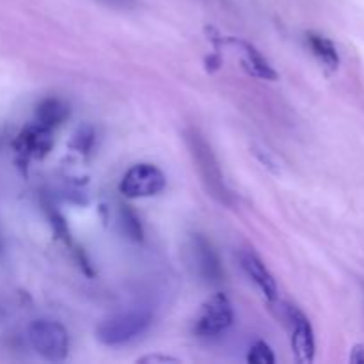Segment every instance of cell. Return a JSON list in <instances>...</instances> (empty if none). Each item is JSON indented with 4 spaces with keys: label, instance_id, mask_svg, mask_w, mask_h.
<instances>
[{
    "label": "cell",
    "instance_id": "cell-9",
    "mask_svg": "<svg viewBox=\"0 0 364 364\" xmlns=\"http://www.w3.org/2000/svg\"><path fill=\"white\" fill-rule=\"evenodd\" d=\"M53 146L52 130L36 123L27 127L14 141V148L25 159H43Z\"/></svg>",
    "mask_w": 364,
    "mask_h": 364
},
{
    "label": "cell",
    "instance_id": "cell-16",
    "mask_svg": "<svg viewBox=\"0 0 364 364\" xmlns=\"http://www.w3.org/2000/svg\"><path fill=\"white\" fill-rule=\"evenodd\" d=\"M352 364H364V345H355L350 352Z\"/></svg>",
    "mask_w": 364,
    "mask_h": 364
},
{
    "label": "cell",
    "instance_id": "cell-17",
    "mask_svg": "<svg viewBox=\"0 0 364 364\" xmlns=\"http://www.w3.org/2000/svg\"><path fill=\"white\" fill-rule=\"evenodd\" d=\"M109 2H117V0H109ZM119 2H123V0H119Z\"/></svg>",
    "mask_w": 364,
    "mask_h": 364
},
{
    "label": "cell",
    "instance_id": "cell-2",
    "mask_svg": "<svg viewBox=\"0 0 364 364\" xmlns=\"http://www.w3.org/2000/svg\"><path fill=\"white\" fill-rule=\"evenodd\" d=\"M153 323V315L146 308H128L112 313L98 323L95 334L96 340L105 347H121L141 334H144Z\"/></svg>",
    "mask_w": 364,
    "mask_h": 364
},
{
    "label": "cell",
    "instance_id": "cell-14",
    "mask_svg": "<svg viewBox=\"0 0 364 364\" xmlns=\"http://www.w3.org/2000/svg\"><path fill=\"white\" fill-rule=\"evenodd\" d=\"M247 363L251 364H274L276 355L274 350L265 343V341H256L247 354Z\"/></svg>",
    "mask_w": 364,
    "mask_h": 364
},
{
    "label": "cell",
    "instance_id": "cell-1",
    "mask_svg": "<svg viewBox=\"0 0 364 364\" xmlns=\"http://www.w3.org/2000/svg\"><path fill=\"white\" fill-rule=\"evenodd\" d=\"M185 142H187L188 151H191V156L194 160L196 169H198L205 191L220 205H233V194H231L226 181H224L219 160H217L213 148L206 141L205 135L198 128L191 127L185 130Z\"/></svg>",
    "mask_w": 364,
    "mask_h": 364
},
{
    "label": "cell",
    "instance_id": "cell-18",
    "mask_svg": "<svg viewBox=\"0 0 364 364\" xmlns=\"http://www.w3.org/2000/svg\"><path fill=\"white\" fill-rule=\"evenodd\" d=\"M0 251H2V244H0Z\"/></svg>",
    "mask_w": 364,
    "mask_h": 364
},
{
    "label": "cell",
    "instance_id": "cell-5",
    "mask_svg": "<svg viewBox=\"0 0 364 364\" xmlns=\"http://www.w3.org/2000/svg\"><path fill=\"white\" fill-rule=\"evenodd\" d=\"M233 304L224 294H213L196 316L194 334L198 338H217L233 326Z\"/></svg>",
    "mask_w": 364,
    "mask_h": 364
},
{
    "label": "cell",
    "instance_id": "cell-11",
    "mask_svg": "<svg viewBox=\"0 0 364 364\" xmlns=\"http://www.w3.org/2000/svg\"><path fill=\"white\" fill-rule=\"evenodd\" d=\"M36 117H38L39 124L52 130L70 117V107L57 98L43 100L36 109Z\"/></svg>",
    "mask_w": 364,
    "mask_h": 364
},
{
    "label": "cell",
    "instance_id": "cell-8",
    "mask_svg": "<svg viewBox=\"0 0 364 364\" xmlns=\"http://www.w3.org/2000/svg\"><path fill=\"white\" fill-rule=\"evenodd\" d=\"M238 259H240V265L244 269L245 276L259 288V291L265 295L267 301H277V283L274 279L272 272L262 262V258L255 251H251V249H244L238 255Z\"/></svg>",
    "mask_w": 364,
    "mask_h": 364
},
{
    "label": "cell",
    "instance_id": "cell-7",
    "mask_svg": "<svg viewBox=\"0 0 364 364\" xmlns=\"http://www.w3.org/2000/svg\"><path fill=\"white\" fill-rule=\"evenodd\" d=\"M287 318L290 323V343L291 350H294L295 359L302 364H308L315 361V333H313L311 322L308 316L295 306H288L287 308Z\"/></svg>",
    "mask_w": 364,
    "mask_h": 364
},
{
    "label": "cell",
    "instance_id": "cell-6",
    "mask_svg": "<svg viewBox=\"0 0 364 364\" xmlns=\"http://www.w3.org/2000/svg\"><path fill=\"white\" fill-rule=\"evenodd\" d=\"M166 174L153 164H135L119 181V192L124 198H153L166 188Z\"/></svg>",
    "mask_w": 364,
    "mask_h": 364
},
{
    "label": "cell",
    "instance_id": "cell-3",
    "mask_svg": "<svg viewBox=\"0 0 364 364\" xmlns=\"http://www.w3.org/2000/svg\"><path fill=\"white\" fill-rule=\"evenodd\" d=\"M185 263L192 276L203 284L217 287L224 281L226 272L212 242L205 235H191L185 244Z\"/></svg>",
    "mask_w": 364,
    "mask_h": 364
},
{
    "label": "cell",
    "instance_id": "cell-13",
    "mask_svg": "<svg viewBox=\"0 0 364 364\" xmlns=\"http://www.w3.org/2000/svg\"><path fill=\"white\" fill-rule=\"evenodd\" d=\"M119 226L123 233L127 235L130 240L141 242L142 240V226L139 223L137 215L130 210V206H121L119 210Z\"/></svg>",
    "mask_w": 364,
    "mask_h": 364
},
{
    "label": "cell",
    "instance_id": "cell-12",
    "mask_svg": "<svg viewBox=\"0 0 364 364\" xmlns=\"http://www.w3.org/2000/svg\"><path fill=\"white\" fill-rule=\"evenodd\" d=\"M245 50V66L249 68L252 75L259 78H265V80H277V73L272 66H270L269 60L262 55V52L256 50V46H252L251 43H240Z\"/></svg>",
    "mask_w": 364,
    "mask_h": 364
},
{
    "label": "cell",
    "instance_id": "cell-10",
    "mask_svg": "<svg viewBox=\"0 0 364 364\" xmlns=\"http://www.w3.org/2000/svg\"><path fill=\"white\" fill-rule=\"evenodd\" d=\"M308 45L311 48L313 55L327 68V70H338L340 66V53H338L336 45L326 36L318 32H308Z\"/></svg>",
    "mask_w": 364,
    "mask_h": 364
},
{
    "label": "cell",
    "instance_id": "cell-4",
    "mask_svg": "<svg viewBox=\"0 0 364 364\" xmlns=\"http://www.w3.org/2000/svg\"><path fill=\"white\" fill-rule=\"evenodd\" d=\"M28 343L38 355L50 363H60L70 352V334L60 322L39 318L28 326Z\"/></svg>",
    "mask_w": 364,
    "mask_h": 364
},
{
    "label": "cell",
    "instance_id": "cell-15",
    "mask_svg": "<svg viewBox=\"0 0 364 364\" xmlns=\"http://www.w3.org/2000/svg\"><path fill=\"white\" fill-rule=\"evenodd\" d=\"M139 363H149V364H167V363H180V359L169 358V355H144L139 359Z\"/></svg>",
    "mask_w": 364,
    "mask_h": 364
}]
</instances>
